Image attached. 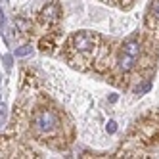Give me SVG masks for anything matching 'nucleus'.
Returning a JSON list of instances; mask_svg holds the SVG:
<instances>
[{"label": "nucleus", "instance_id": "1a4fd4ad", "mask_svg": "<svg viewBox=\"0 0 159 159\" xmlns=\"http://www.w3.org/2000/svg\"><path fill=\"white\" fill-rule=\"evenodd\" d=\"M153 16L159 19V2H155V6H153Z\"/></svg>", "mask_w": 159, "mask_h": 159}, {"label": "nucleus", "instance_id": "6e6552de", "mask_svg": "<svg viewBox=\"0 0 159 159\" xmlns=\"http://www.w3.org/2000/svg\"><path fill=\"white\" fill-rule=\"evenodd\" d=\"M115 130H117V123L115 121H109L107 123V132L109 134H115Z\"/></svg>", "mask_w": 159, "mask_h": 159}, {"label": "nucleus", "instance_id": "ddd939ff", "mask_svg": "<svg viewBox=\"0 0 159 159\" xmlns=\"http://www.w3.org/2000/svg\"><path fill=\"white\" fill-rule=\"evenodd\" d=\"M0 16H2V10H0Z\"/></svg>", "mask_w": 159, "mask_h": 159}, {"label": "nucleus", "instance_id": "9b49d317", "mask_svg": "<svg viewBox=\"0 0 159 159\" xmlns=\"http://www.w3.org/2000/svg\"><path fill=\"white\" fill-rule=\"evenodd\" d=\"M109 102H111V104H115V102H117V94H111L109 96Z\"/></svg>", "mask_w": 159, "mask_h": 159}, {"label": "nucleus", "instance_id": "7ed1b4c3", "mask_svg": "<svg viewBox=\"0 0 159 159\" xmlns=\"http://www.w3.org/2000/svg\"><path fill=\"white\" fill-rule=\"evenodd\" d=\"M60 17V6L58 4H48L42 10V19L44 21H56Z\"/></svg>", "mask_w": 159, "mask_h": 159}, {"label": "nucleus", "instance_id": "423d86ee", "mask_svg": "<svg viewBox=\"0 0 159 159\" xmlns=\"http://www.w3.org/2000/svg\"><path fill=\"white\" fill-rule=\"evenodd\" d=\"M31 52H33L31 44H25V46H21V48H17V50H16V56H17V58H23V56H29Z\"/></svg>", "mask_w": 159, "mask_h": 159}, {"label": "nucleus", "instance_id": "0eeeda50", "mask_svg": "<svg viewBox=\"0 0 159 159\" xmlns=\"http://www.w3.org/2000/svg\"><path fill=\"white\" fill-rule=\"evenodd\" d=\"M12 61H14V56L12 54H6L4 56V65H6L8 71H12Z\"/></svg>", "mask_w": 159, "mask_h": 159}, {"label": "nucleus", "instance_id": "9d476101", "mask_svg": "<svg viewBox=\"0 0 159 159\" xmlns=\"http://www.w3.org/2000/svg\"><path fill=\"white\" fill-rule=\"evenodd\" d=\"M0 117H6V106L0 104Z\"/></svg>", "mask_w": 159, "mask_h": 159}, {"label": "nucleus", "instance_id": "f8f14e48", "mask_svg": "<svg viewBox=\"0 0 159 159\" xmlns=\"http://www.w3.org/2000/svg\"><path fill=\"white\" fill-rule=\"evenodd\" d=\"M0 83H2V75H0Z\"/></svg>", "mask_w": 159, "mask_h": 159}, {"label": "nucleus", "instance_id": "f257e3e1", "mask_svg": "<svg viewBox=\"0 0 159 159\" xmlns=\"http://www.w3.org/2000/svg\"><path fill=\"white\" fill-rule=\"evenodd\" d=\"M33 125H35V129H37L39 132H52V130L60 125V121H58V115H56L54 111L42 109V111H39L37 115H35Z\"/></svg>", "mask_w": 159, "mask_h": 159}, {"label": "nucleus", "instance_id": "39448f33", "mask_svg": "<svg viewBox=\"0 0 159 159\" xmlns=\"http://www.w3.org/2000/svg\"><path fill=\"white\" fill-rule=\"evenodd\" d=\"M123 54H129V56H132V58H138L140 44L136 42V40H127V42L123 44Z\"/></svg>", "mask_w": 159, "mask_h": 159}, {"label": "nucleus", "instance_id": "f03ea898", "mask_svg": "<svg viewBox=\"0 0 159 159\" xmlns=\"http://www.w3.org/2000/svg\"><path fill=\"white\" fill-rule=\"evenodd\" d=\"M96 42H98V37L94 35V33H90V31H79V33H75L73 39H71V46L77 52H90V50H94Z\"/></svg>", "mask_w": 159, "mask_h": 159}, {"label": "nucleus", "instance_id": "20e7f679", "mask_svg": "<svg viewBox=\"0 0 159 159\" xmlns=\"http://www.w3.org/2000/svg\"><path fill=\"white\" fill-rule=\"evenodd\" d=\"M134 61H136V58H132V56H129V54H121V58H119V69H121L123 73L130 71L132 67H134Z\"/></svg>", "mask_w": 159, "mask_h": 159}]
</instances>
